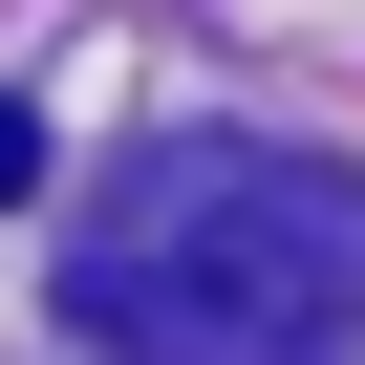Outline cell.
Masks as SVG:
<instances>
[{
  "label": "cell",
  "instance_id": "obj_1",
  "mask_svg": "<svg viewBox=\"0 0 365 365\" xmlns=\"http://www.w3.org/2000/svg\"><path fill=\"white\" fill-rule=\"evenodd\" d=\"M65 322L129 365H344L365 344V194L258 129H172L65 258Z\"/></svg>",
  "mask_w": 365,
  "mask_h": 365
},
{
  "label": "cell",
  "instance_id": "obj_2",
  "mask_svg": "<svg viewBox=\"0 0 365 365\" xmlns=\"http://www.w3.org/2000/svg\"><path fill=\"white\" fill-rule=\"evenodd\" d=\"M43 194V108H0V215H22Z\"/></svg>",
  "mask_w": 365,
  "mask_h": 365
}]
</instances>
